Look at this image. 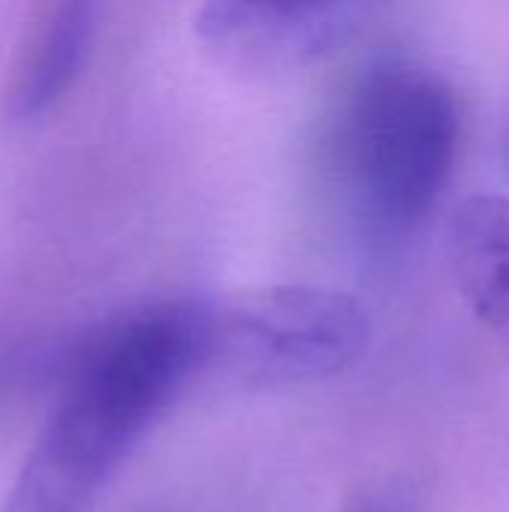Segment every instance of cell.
I'll return each mask as SVG.
<instances>
[{"mask_svg":"<svg viewBox=\"0 0 509 512\" xmlns=\"http://www.w3.org/2000/svg\"><path fill=\"white\" fill-rule=\"evenodd\" d=\"M357 0H204L198 30L231 51H276L327 30Z\"/></svg>","mask_w":509,"mask_h":512,"instance_id":"6","label":"cell"},{"mask_svg":"<svg viewBox=\"0 0 509 512\" xmlns=\"http://www.w3.org/2000/svg\"><path fill=\"white\" fill-rule=\"evenodd\" d=\"M369 345L366 309L330 288L282 285L219 306L216 363L258 384H303L351 369Z\"/></svg>","mask_w":509,"mask_h":512,"instance_id":"3","label":"cell"},{"mask_svg":"<svg viewBox=\"0 0 509 512\" xmlns=\"http://www.w3.org/2000/svg\"><path fill=\"white\" fill-rule=\"evenodd\" d=\"M450 258L468 306L509 351V198L462 204L450 225Z\"/></svg>","mask_w":509,"mask_h":512,"instance_id":"5","label":"cell"},{"mask_svg":"<svg viewBox=\"0 0 509 512\" xmlns=\"http://www.w3.org/2000/svg\"><path fill=\"white\" fill-rule=\"evenodd\" d=\"M216 333L219 306L165 297L81 336L3 512H84L183 387L216 363Z\"/></svg>","mask_w":509,"mask_h":512,"instance_id":"1","label":"cell"},{"mask_svg":"<svg viewBox=\"0 0 509 512\" xmlns=\"http://www.w3.org/2000/svg\"><path fill=\"white\" fill-rule=\"evenodd\" d=\"M96 0H48L6 90L12 120H36L72 87L90 51Z\"/></svg>","mask_w":509,"mask_h":512,"instance_id":"4","label":"cell"},{"mask_svg":"<svg viewBox=\"0 0 509 512\" xmlns=\"http://www.w3.org/2000/svg\"><path fill=\"white\" fill-rule=\"evenodd\" d=\"M462 141L453 87L429 66L384 60L345 105L339 162L348 201L375 237H405L447 192Z\"/></svg>","mask_w":509,"mask_h":512,"instance_id":"2","label":"cell"}]
</instances>
